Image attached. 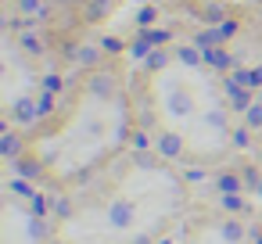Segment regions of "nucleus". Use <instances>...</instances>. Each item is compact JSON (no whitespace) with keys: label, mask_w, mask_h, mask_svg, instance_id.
Listing matches in <instances>:
<instances>
[]
</instances>
